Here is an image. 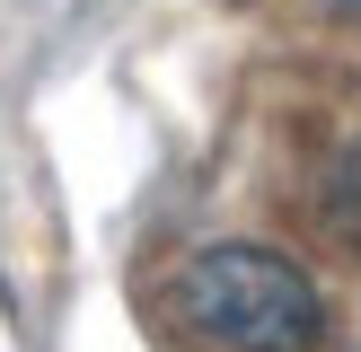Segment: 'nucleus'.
<instances>
[{"label": "nucleus", "mask_w": 361, "mask_h": 352, "mask_svg": "<svg viewBox=\"0 0 361 352\" xmlns=\"http://www.w3.org/2000/svg\"><path fill=\"white\" fill-rule=\"evenodd\" d=\"M176 308H185V326L203 334V344H221V352H309L317 334H326L317 282L300 273L291 256L247 246V238L203 246V256L185 264V282H176Z\"/></svg>", "instance_id": "1"}, {"label": "nucleus", "mask_w": 361, "mask_h": 352, "mask_svg": "<svg viewBox=\"0 0 361 352\" xmlns=\"http://www.w3.org/2000/svg\"><path fill=\"white\" fill-rule=\"evenodd\" d=\"M326 229H335L344 246H361V141L326 168Z\"/></svg>", "instance_id": "2"}, {"label": "nucleus", "mask_w": 361, "mask_h": 352, "mask_svg": "<svg viewBox=\"0 0 361 352\" xmlns=\"http://www.w3.org/2000/svg\"><path fill=\"white\" fill-rule=\"evenodd\" d=\"M317 9H335V18H361V0H317Z\"/></svg>", "instance_id": "3"}]
</instances>
